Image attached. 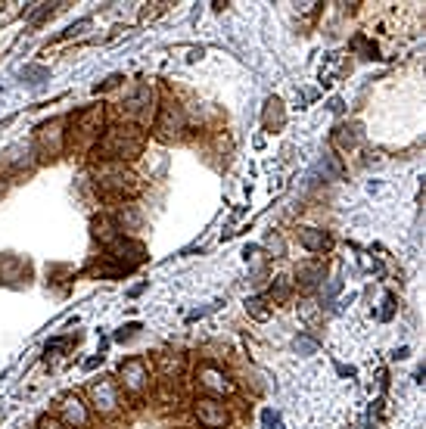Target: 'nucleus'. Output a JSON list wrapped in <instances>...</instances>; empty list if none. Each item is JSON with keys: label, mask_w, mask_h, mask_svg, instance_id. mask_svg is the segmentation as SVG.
<instances>
[{"label": "nucleus", "mask_w": 426, "mask_h": 429, "mask_svg": "<svg viewBox=\"0 0 426 429\" xmlns=\"http://www.w3.org/2000/svg\"><path fill=\"white\" fill-rule=\"evenodd\" d=\"M146 146V137L137 124H119V128L106 131L97 143V155L100 159H119V162H128V159H137Z\"/></svg>", "instance_id": "obj_1"}, {"label": "nucleus", "mask_w": 426, "mask_h": 429, "mask_svg": "<svg viewBox=\"0 0 426 429\" xmlns=\"http://www.w3.org/2000/svg\"><path fill=\"white\" fill-rule=\"evenodd\" d=\"M88 395H90V408H94L100 417L119 414V408H122V392H119V383H115V379L103 376V379H97V383H90Z\"/></svg>", "instance_id": "obj_2"}, {"label": "nucleus", "mask_w": 426, "mask_h": 429, "mask_svg": "<svg viewBox=\"0 0 426 429\" xmlns=\"http://www.w3.org/2000/svg\"><path fill=\"white\" fill-rule=\"evenodd\" d=\"M97 190H100L103 196L125 199V196H134V193L140 190V178H137V174H131V171H125V168H113V171L100 174Z\"/></svg>", "instance_id": "obj_3"}, {"label": "nucleus", "mask_w": 426, "mask_h": 429, "mask_svg": "<svg viewBox=\"0 0 426 429\" xmlns=\"http://www.w3.org/2000/svg\"><path fill=\"white\" fill-rule=\"evenodd\" d=\"M106 252H109L106 258L115 261L122 271H131V267H137L146 261V249L140 246L137 240H131V236H119L113 246H106Z\"/></svg>", "instance_id": "obj_4"}, {"label": "nucleus", "mask_w": 426, "mask_h": 429, "mask_svg": "<svg viewBox=\"0 0 426 429\" xmlns=\"http://www.w3.org/2000/svg\"><path fill=\"white\" fill-rule=\"evenodd\" d=\"M184 128H187V115H184V109L175 103V99H165V103L159 106V118H156L159 137H165V140L181 137Z\"/></svg>", "instance_id": "obj_5"}, {"label": "nucleus", "mask_w": 426, "mask_h": 429, "mask_svg": "<svg viewBox=\"0 0 426 429\" xmlns=\"http://www.w3.org/2000/svg\"><path fill=\"white\" fill-rule=\"evenodd\" d=\"M119 383L125 385V392H131V395H144L146 385H150V373H146L144 358H128L125 364L119 367Z\"/></svg>", "instance_id": "obj_6"}, {"label": "nucleus", "mask_w": 426, "mask_h": 429, "mask_svg": "<svg viewBox=\"0 0 426 429\" xmlns=\"http://www.w3.org/2000/svg\"><path fill=\"white\" fill-rule=\"evenodd\" d=\"M35 146H38L41 155H59L66 146V131H63V122L53 118V122L41 124L38 128V137H35Z\"/></svg>", "instance_id": "obj_7"}, {"label": "nucleus", "mask_w": 426, "mask_h": 429, "mask_svg": "<svg viewBox=\"0 0 426 429\" xmlns=\"http://www.w3.org/2000/svg\"><path fill=\"white\" fill-rule=\"evenodd\" d=\"M193 414L196 420H200V426L206 429H224L227 426V408L218 401V398H200V401L193 404Z\"/></svg>", "instance_id": "obj_8"}, {"label": "nucleus", "mask_w": 426, "mask_h": 429, "mask_svg": "<svg viewBox=\"0 0 426 429\" xmlns=\"http://www.w3.org/2000/svg\"><path fill=\"white\" fill-rule=\"evenodd\" d=\"M59 420L69 429H88L90 426V410L78 395H66L59 401Z\"/></svg>", "instance_id": "obj_9"}, {"label": "nucleus", "mask_w": 426, "mask_h": 429, "mask_svg": "<svg viewBox=\"0 0 426 429\" xmlns=\"http://www.w3.org/2000/svg\"><path fill=\"white\" fill-rule=\"evenodd\" d=\"M196 383H200L202 392H212V395H227V392L233 389L231 379L224 376V370L215 367V364H209V361L196 367Z\"/></svg>", "instance_id": "obj_10"}, {"label": "nucleus", "mask_w": 426, "mask_h": 429, "mask_svg": "<svg viewBox=\"0 0 426 429\" xmlns=\"http://www.w3.org/2000/svg\"><path fill=\"white\" fill-rule=\"evenodd\" d=\"M150 103H153V87L150 84H137L131 97L125 99L122 112H125L131 122H146V118H150Z\"/></svg>", "instance_id": "obj_11"}, {"label": "nucleus", "mask_w": 426, "mask_h": 429, "mask_svg": "<svg viewBox=\"0 0 426 429\" xmlns=\"http://www.w3.org/2000/svg\"><path fill=\"white\" fill-rule=\"evenodd\" d=\"M100 128H103V106H90V109H84L81 115H78V134L97 137Z\"/></svg>", "instance_id": "obj_12"}, {"label": "nucleus", "mask_w": 426, "mask_h": 429, "mask_svg": "<svg viewBox=\"0 0 426 429\" xmlns=\"http://www.w3.org/2000/svg\"><path fill=\"white\" fill-rule=\"evenodd\" d=\"M299 242L308 252H324V249H330V236L320 227H299Z\"/></svg>", "instance_id": "obj_13"}, {"label": "nucleus", "mask_w": 426, "mask_h": 429, "mask_svg": "<svg viewBox=\"0 0 426 429\" xmlns=\"http://www.w3.org/2000/svg\"><path fill=\"white\" fill-rule=\"evenodd\" d=\"M296 277H299V283L305 286V289H314V286L324 280V265H320V261H302V265L296 267Z\"/></svg>", "instance_id": "obj_14"}, {"label": "nucleus", "mask_w": 426, "mask_h": 429, "mask_svg": "<svg viewBox=\"0 0 426 429\" xmlns=\"http://www.w3.org/2000/svg\"><path fill=\"white\" fill-rule=\"evenodd\" d=\"M156 367H159V373H162L165 379L181 376V373H184V354H171V352L159 354V358H156Z\"/></svg>", "instance_id": "obj_15"}, {"label": "nucleus", "mask_w": 426, "mask_h": 429, "mask_svg": "<svg viewBox=\"0 0 426 429\" xmlns=\"http://www.w3.org/2000/svg\"><path fill=\"white\" fill-rule=\"evenodd\" d=\"M113 221H115V227H119L122 233H125V230H137L140 224H144V215H140V211L134 209V205H122L119 215H115Z\"/></svg>", "instance_id": "obj_16"}, {"label": "nucleus", "mask_w": 426, "mask_h": 429, "mask_svg": "<svg viewBox=\"0 0 426 429\" xmlns=\"http://www.w3.org/2000/svg\"><path fill=\"white\" fill-rule=\"evenodd\" d=\"M94 236L103 242V246H113V242L122 236V230L115 227L113 218H97V221H94Z\"/></svg>", "instance_id": "obj_17"}, {"label": "nucleus", "mask_w": 426, "mask_h": 429, "mask_svg": "<svg viewBox=\"0 0 426 429\" xmlns=\"http://www.w3.org/2000/svg\"><path fill=\"white\" fill-rule=\"evenodd\" d=\"M264 128H268V131L283 128V103L277 97H271L268 106H264Z\"/></svg>", "instance_id": "obj_18"}, {"label": "nucleus", "mask_w": 426, "mask_h": 429, "mask_svg": "<svg viewBox=\"0 0 426 429\" xmlns=\"http://www.w3.org/2000/svg\"><path fill=\"white\" fill-rule=\"evenodd\" d=\"M333 143H336V149L349 153V149L358 146V131H355V128H345V124H339L336 134H333Z\"/></svg>", "instance_id": "obj_19"}, {"label": "nucleus", "mask_w": 426, "mask_h": 429, "mask_svg": "<svg viewBox=\"0 0 426 429\" xmlns=\"http://www.w3.org/2000/svg\"><path fill=\"white\" fill-rule=\"evenodd\" d=\"M289 296H293V280L289 277H277L274 286H271V298H274L277 305L289 302Z\"/></svg>", "instance_id": "obj_20"}, {"label": "nucleus", "mask_w": 426, "mask_h": 429, "mask_svg": "<svg viewBox=\"0 0 426 429\" xmlns=\"http://www.w3.org/2000/svg\"><path fill=\"white\" fill-rule=\"evenodd\" d=\"M246 311H249L255 321H268L271 317V308H268V302H264L262 296H252V298H246Z\"/></svg>", "instance_id": "obj_21"}, {"label": "nucleus", "mask_w": 426, "mask_h": 429, "mask_svg": "<svg viewBox=\"0 0 426 429\" xmlns=\"http://www.w3.org/2000/svg\"><path fill=\"white\" fill-rule=\"evenodd\" d=\"M351 50H358V53H364V59H376V44H370L364 35H358L355 41H351Z\"/></svg>", "instance_id": "obj_22"}, {"label": "nucleus", "mask_w": 426, "mask_h": 429, "mask_svg": "<svg viewBox=\"0 0 426 429\" xmlns=\"http://www.w3.org/2000/svg\"><path fill=\"white\" fill-rule=\"evenodd\" d=\"M264 249H268L274 258H280V255H287V242H283L280 233H268V240H264Z\"/></svg>", "instance_id": "obj_23"}, {"label": "nucleus", "mask_w": 426, "mask_h": 429, "mask_svg": "<svg viewBox=\"0 0 426 429\" xmlns=\"http://www.w3.org/2000/svg\"><path fill=\"white\" fill-rule=\"evenodd\" d=\"M296 352L299 354H314L318 352V342H314L311 336H299V339H296Z\"/></svg>", "instance_id": "obj_24"}, {"label": "nucleus", "mask_w": 426, "mask_h": 429, "mask_svg": "<svg viewBox=\"0 0 426 429\" xmlns=\"http://www.w3.org/2000/svg\"><path fill=\"white\" fill-rule=\"evenodd\" d=\"M137 330H140V323H128V327H122L119 333H115V339H122V342H125V339H131V336L137 333Z\"/></svg>", "instance_id": "obj_25"}, {"label": "nucleus", "mask_w": 426, "mask_h": 429, "mask_svg": "<svg viewBox=\"0 0 426 429\" xmlns=\"http://www.w3.org/2000/svg\"><path fill=\"white\" fill-rule=\"evenodd\" d=\"M38 429H69L63 420H53V417H44V420L38 423Z\"/></svg>", "instance_id": "obj_26"}, {"label": "nucleus", "mask_w": 426, "mask_h": 429, "mask_svg": "<svg viewBox=\"0 0 426 429\" xmlns=\"http://www.w3.org/2000/svg\"><path fill=\"white\" fill-rule=\"evenodd\" d=\"M88 25H90V22H88V19H81V22H78V25H69V28H66V31H63V37H75V35H81V31H84V28H88Z\"/></svg>", "instance_id": "obj_27"}, {"label": "nucleus", "mask_w": 426, "mask_h": 429, "mask_svg": "<svg viewBox=\"0 0 426 429\" xmlns=\"http://www.w3.org/2000/svg\"><path fill=\"white\" fill-rule=\"evenodd\" d=\"M392 302H395L392 296H386V298H383V311H380V317H383V321H389V317H392Z\"/></svg>", "instance_id": "obj_28"}, {"label": "nucleus", "mask_w": 426, "mask_h": 429, "mask_svg": "<svg viewBox=\"0 0 426 429\" xmlns=\"http://www.w3.org/2000/svg\"><path fill=\"white\" fill-rule=\"evenodd\" d=\"M100 361H103V354H97V358H90V361H88V364H84V367H88V370H94V367L100 364Z\"/></svg>", "instance_id": "obj_29"}, {"label": "nucleus", "mask_w": 426, "mask_h": 429, "mask_svg": "<svg viewBox=\"0 0 426 429\" xmlns=\"http://www.w3.org/2000/svg\"><path fill=\"white\" fill-rule=\"evenodd\" d=\"M3 190H7V184H3V180H0V196H3Z\"/></svg>", "instance_id": "obj_30"}]
</instances>
